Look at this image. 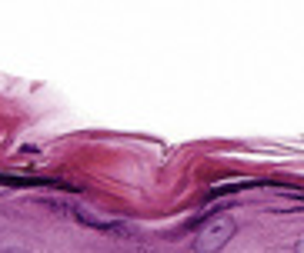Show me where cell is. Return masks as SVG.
Wrapping results in <instances>:
<instances>
[{"mask_svg": "<svg viewBox=\"0 0 304 253\" xmlns=\"http://www.w3.org/2000/svg\"><path fill=\"white\" fill-rule=\"evenodd\" d=\"M3 253H27V250H20V247H7Z\"/></svg>", "mask_w": 304, "mask_h": 253, "instance_id": "cell-4", "label": "cell"}, {"mask_svg": "<svg viewBox=\"0 0 304 253\" xmlns=\"http://www.w3.org/2000/svg\"><path fill=\"white\" fill-rule=\"evenodd\" d=\"M237 233V223H234V217H228V213H217V217L204 220V227L197 230V236H194V250L197 253H217L224 250L231 243V236Z\"/></svg>", "mask_w": 304, "mask_h": 253, "instance_id": "cell-1", "label": "cell"}, {"mask_svg": "<svg viewBox=\"0 0 304 253\" xmlns=\"http://www.w3.org/2000/svg\"><path fill=\"white\" fill-rule=\"evenodd\" d=\"M294 253H304V233L298 236V243H294Z\"/></svg>", "mask_w": 304, "mask_h": 253, "instance_id": "cell-3", "label": "cell"}, {"mask_svg": "<svg viewBox=\"0 0 304 253\" xmlns=\"http://www.w3.org/2000/svg\"><path fill=\"white\" fill-rule=\"evenodd\" d=\"M74 217L84 223V227H94V230H100V233H111V236H137V230H134L131 223H120V220H111V217H97V213H91V210H74Z\"/></svg>", "mask_w": 304, "mask_h": 253, "instance_id": "cell-2", "label": "cell"}]
</instances>
